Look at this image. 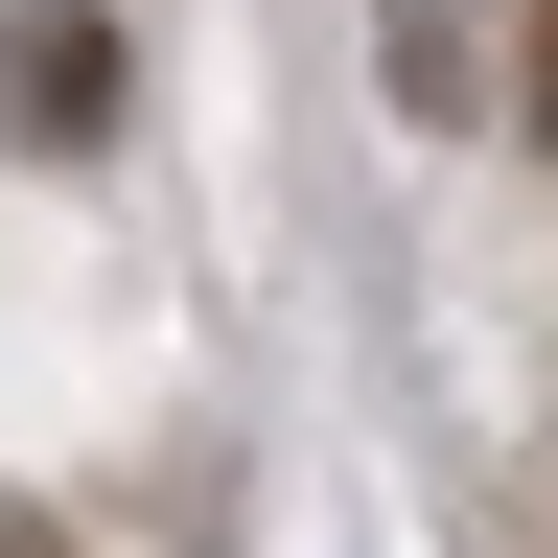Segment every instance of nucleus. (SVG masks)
<instances>
[{
    "label": "nucleus",
    "instance_id": "1",
    "mask_svg": "<svg viewBox=\"0 0 558 558\" xmlns=\"http://www.w3.org/2000/svg\"><path fill=\"white\" fill-rule=\"evenodd\" d=\"M0 140H24V163L117 140V24L94 0H0Z\"/></svg>",
    "mask_w": 558,
    "mask_h": 558
},
{
    "label": "nucleus",
    "instance_id": "2",
    "mask_svg": "<svg viewBox=\"0 0 558 558\" xmlns=\"http://www.w3.org/2000/svg\"><path fill=\"white\" fill-rule=\"evenodd\" d=\"M373 47H396V117H465L488 70H465V0H373Z\"/></svg>",
    "mask_w": 558,
    "mask_h": 558
},
{
    "label": "nucleus",
    "instance_id": "3",
    "mask_svg": "<svg viewBox=\"0 0 558 558\" xmlns=\"http://www.w3.org/2000/svg\"><path fill=\"white\" fill-rule=\"evenodd\" d=\"M0 558H70V535H47V512H24V488H0Z\"/></svg>",
    "mask_w": 558,
    "mask_h": 558
},
{
    "label": "nucleus",
    "instance_id": "4",
    "mask_svg": "<svg viewBox=\"0 0 558 558\" xmlns=\"http://www.w3.org/2000/svg\"><path fill=\"white\" fill-rule=\"evenodd\" d=\"M535 140H558V0H535Z\"/></svg>",
    "mask_w": 558,
    "mask_h": 558
}]
</instances>
